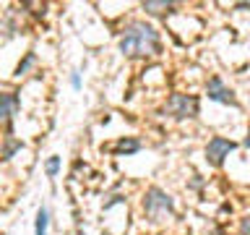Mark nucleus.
Here are the masks:
<instances>
[{"label": "nucleus", "instance_id": "obj_1", "mask_svg": "<svg viewBox=\"0 0 250 235\" xmlns=\"http://www.w3.org/2000/svg\"><path fill=\"white\" fill-rule=\"evenodd\" d=\"M120 52L125 58H148L159 52V34L148 24H130L120 34Z\"/></svg>", "mask_w": 250, "mask_h": 235}, {"label": "nucleus", "instance_id": "obj_2", "mask_svg": "<svg viewBox=\"0 0 250 235\" xmlns=\"http://www.w3.org/2000/svg\"><path fill=\"white\" fill-rule=\"evenodd\" d=\"M144 212L151 222H162V219H167V214L175 212V201H172V196L164 193L162 188L151 186L144 196Z\"/></svg>", "mask_w": 250, "mask_h": 235}, {"label": "nucleus", "instance_id": "obj_3", "mask_svg": "<svg viewBox=\"0 0 250 235\" xmlns=\"http://www.w3.org/2000/svg\"><path fill=\"white\" fill-rule=\"evenodd\" d=\"M167 110L172 118L177 120H185V118H195L198 115V99L193 94H172L167 102Z\"/></svg>", "mask_w": 250, "mask_h": 235}, {"label": "nucleus", "instance_id": "obj_4", "mask_svg": "<svg viewBox=\"0 0 250 235\" xmlns=\"http://www.w3.org/2000/svg\"><path fill=\"white\" fill-rule=\"evenodd\" d=\"M237 149V144L229 139H222V136H214L208 141V146H206V160L214 164V167H222V162H224V157H229V152H234Z\"/></svg>", "mask_w": 250, "mask_h": 235}, {"label": "nucleus", "instance_id": "obj_5", "mask_svg": "<svg viewBox=\"0 0 250 235\" xmlns=\"http://www.w3.org/2000/svg\"><path fill=\"white\" fill-rule=\"evenodd\" d=\"M206 94H208V99H214V102H222V105H232V107H237L234 92L229 89V86H224V81H222L219 76H211V78H208V84H206Z\"/></svg>", "mask_w": 250, "mask_h": 235}, {"label": "nucleus", "instance_id": "obj_6", "mask_svg": "<svg viewBox=\"0 0 250 235\" xmlns=\"http://www.w3.org/2000/svg\"><path fill=\"white\" fill-rule=\"evenodd\" d=\"M19 107H21V102H19V97H16L13 92H5L3 97H0V118L5 120V125H11L13 115L19 113Z\"/></svg>", "mask_w": 250, "mask_h": 235}, {"label": "nucleus", "instance_id": "obj_7", "mask_svg": "<svg viewBox=\"0 0 250 235\" xmlns=\"http://www.w3.org/2000/svg\"><path fill=\"white\" fill-rule=\"evenodd\" d=\"M141 149V141L138 139H120L115 144V154H133Z\"/></svg>", "mask_w": 250, "mask_h": 235}, {"label": "nucleus", "instance_id": "obj_8", "mask_svg": "<svg viewBox=\"0 0 250 235\" xmlns=\"http://www.w3.org/2000/svg\"><path fill=\"white\" fill-rule=\"evenodd\" d=\"M175 3H167V0H159V3H154V0H146L144 3V11L151 13V16H162L164 11H172Z\"/></svg>", "mask_w": 250, "mask_h": 235}, {"label": "nucleus", "instance_id": "obj_9", "mask_svg": "<svg viewBox=\"0 0 250 235\" xmlns=\"http://www.w3.org/2000/svg\"><path fill=\"white\" fill-rule=\"evenodd\" d=\"M21 146H23L21 141H19V139H13L11 133H8V136H5V141H3V162H8V160H11V157H13L16 152H19Z\"/></svg>", "mask_w": 250, "mask_h": 235}, {"label": "nucleus", "instance_id": "obj_10", "mask_svg": "<svg viewBox=\"0 0 250 235\" xmlns=\"http://www.w3.org/2000/svg\"><path fill=\"white\" fill-rule=\"evenodd\" d=\"M47 225H50V212L44 207L37 212V225H34V235H47Z\"/></svg>", "mask_w": 250, "mask_h": 235}, {"label": "nucleus", "instance_id": "obj_11", "mask_svg": "<svg viewBox=\"0 0 250 235\" xmlns=\"http://www.w3.org/2000/svg\"><path fill=\"white\" fill-rule=\"evenodd\" d=\"M34 52H26V58H23L21 63H19V68H16V73H19V76H23V73H26V70L31 68V66H34Z\"/></svg>", "mask_w": 250, "mask_h": 235}, {"label": "nucleus", "instance_id": "obj_12", "mask_svg": "<svg viewBox=\"0 0 250 235\" xmlns=\"http://www.w3.org/2000/svg\"><path fill=\"white\" fill-rule=\"evenodd\" d=\"M58 170H60V157H50V160H47V164H44V172L50 178H55L58 175Z\"/></svg>", "mask_w": 250, "mask_h": 235}, {"label": "nucleus", "instance_id": "obj_13", "mask_svg": "<svg viewBox=\"0 0 250 235\" xmlns=\"http://www.w3.org/2000/svg\"><path fill=\"white\" fill-rule=\"evenodd\" d=\"M70 86H73V89H81V76H78V70L70 73Z\"/></svg>", "mask_w": 250, "mask_h": 235}, {"label": "nucleus", "instance_id": "obj_14", "mask_svg": "<svg viewBox=\"0 0 250 235\" xmlns=\"http://www.w3.org/2000/svg\"><path fill=\"white\" fill-rule=\"evenodd\" d=\"M120 201H125L123 196H112V199H109V201L104 204V209H109V207H115V204H120Z\"/></svg>", "mask_w": 250, "mask_h": 235}, {"label": "nucleus", "instance_id": "obj_15", "mask_svg": "<svg viewBox=\"0 0 250 235\" xmlns=\"http://www.w3.org/2000/svg\"><path fill=\"white\" fill-rule=\"evenodd\" d=\"M248 233H250V222L245 219V222H242V235H248Z\"/></svg>", "mask_w": 250, "mask_h": 235}, {"label": "nucleus", "instance_id": "obj_16", "mask_svg": "<svg viewBox=\"0 0 250 235\" xmlns=\"http://www.w3.org/2000/svg\"><path fill=\"white\" fill-rule=\"evenodd\" d=\"M245 144H248V149H250V131H248V139H245Z\"/></svg>", "mask_w": 250, "mask_h": 235}, {"label": "nucleus", "instance_id": "obj_17", "mask_svg": "<svg viewBox=\"0 0 250 235\" xmlns=\"http://www.w3.org/2000/svg\"><path fill=\"white\" fill-rule=\"evenodd\" d=\"M237 8H250V3H240Z\"/></svg>", "mask_w": 250, "mask_h": 235}]
</instances>
